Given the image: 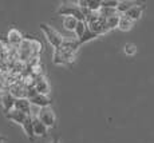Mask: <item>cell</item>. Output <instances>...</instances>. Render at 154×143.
I'll list each match as a JSON object with an SVG mask.
<instances>
[{
	"instance_id": "obj_8",
	"label": "cell",
	"mask_w": 154,
	"mask_h": 143,
	"mask_svg": "<svg viewBox=\"0 0 154 143\" xmlns=\"http://www.w3.org/2000/svg\"><path fill=\"white\" fill-rule=\"evenodd\" d=\"M32 123H34L35 136H42V138L47 136V131H48V129L46 127V124L42 123V120H40L36 115H32Z\"/></svg>"
},
{
	"instance_id": "obj_2",
	"label": "cell",
	"mask_w": 154,
	"mask_h": 143,
	"mask_svg": "<svg viewBox=\"0 0 154 143\" xmlns=\"http://www.w3.org/2000/svg\"><path fill=\"white\" fill-rule=\"evenodd\" d=\"M86 23H87L88 28H90L94 34L98 35V36L105 35L109 32V28H107V26H106V19L99 12L91 14L90 16L86 19Z\"/></svg>"
},
{
	"instance_id": "obj_26",
	"label": "cell",
	"mask_w": 154,
	"mask_h": 143,
	"mask_svg": "<svg viewBox=\"0 0 154 143\" xmlns=\"http://www.w3.org/2000/svg\"><path fill=\"white\" fill-rule=\"evenodd\" d=\"M0 143H3V142H0Z\"/></svg>"
},
{
	"instance_id": "obj_10",
	"label": "cell",
	"mask_w": 154,
	"mask_h": 143,
	"mask_svg": "<svg viewBox=\"0 0 154 143\" xmlns=\"http://www.w3.org/2000/svg\"><path fill=\"white\" fill-rule=\"evenodd\" d=\"M8 41H10V44H12L15 47H20L22 43L24 41L22 32L17 31L16 28H11L10 32H8Z\"/></svg>"
},
{
	"instance_id": "obj_15",
	"label": "cell",
	"mask_w": 154,
	"mask_h": 143,
	"mask_svg": "<svg viewBox=\"0 0 154 143\" xmlns=\"http://www.w3.org/2000/svg\"><path fill=\"white\" fill-rule=\"evenodd\" d=\"M78 23H79V20L75 19V17H72V16H64L63 17V27L67 29V31H75Z\"/></svg>"
},
{
	"instance_id": "obj_16",
	"label": "cell",
	"mask_w": 154,
	"mask_h": 143,
	"mask_svg": "<svg viewBox=\"0 0 154 143\" xmlns=\"http://www.w3.org/2000/svg\"><path fill=\"white\" fill-rule=\"evenodd\" d=\"M133 26H134V22H133V20H130L127 16H125V15H121L119 26H118V28H119L121 31H123V32L130 31V29L133 28Z\"/></svg>"
},
{
	"instance_id": "obj_6",
	"label": "cell",
	"mask_w": 154,
	"mask_h": 143,
	"mask_svg": "<svg viewBox=\"0 0 154 143\" xmlns=\"http://www.w3.org/2000/svg\"><path fill=\"white\" fill-rule=\"evenodd\" d=\"M34 87L35 90L38 91V94H42V95H47L48 96V94L51 92V88H50V84L48 82H47V79L44 78L43 75H39V76H34Z\"/></svg>"
},
{
	"instance_id": "obj_9",
	"label": "cell",
	"mask_w": 154,
	"mask_h": 143,
	"mask_svg": "<svg viewBox=\"0 0 154 143\" xmlns=\"http://www.w3.org/2000/svg\"><path fill=\"white\" fill-rule=\"evenodd\" d=\"M143 10H145V5L135 4V5H133V7L125 14V16H127L130 20H133V22H137V20H140L141 17H142Z\"/></svg>"
},
{
	"instance_id": "obj_1",
	"label": "cell",
	"mask_w": 154,
	"mask_h": 143,
	"mask_svg": "<svg viewBox=\"0 0 154 143\" xmlns=\"http://www.w3.org/2000/svg\"><path fill=\"white\" fill-rule=\"evenodd\" d=\"M56 14L62 15V16H72V17H75V19H78L79 22H86V19H87L93 12H90V11L86 10V8L79 7V5L75 3V4L60 5V7L58 8V11H56Z\"/></svg>"
},
{
	"instance_id": "obj_23",
	"label": "cell",
	"mask_w": 154,
	"mask_h": 143,
	"mask_svg": "<svg viewBox=\"0 0 154 143\" xmlns=\"http://www.w3.org/2000/svg\"><path fill=\"white\" fill-rule=\"evenodd\" d=\"M119 2L118 0H103L102 2V8H112V10H117Z\"/></svg>"
},
{
	"instance_id": "obj_19",
	"label": "cell",
	"mask_w": 154,
	"mask_h": 143,
	"mask_svg": "<svg viewBox=\"0 0 154 143\" xmlns=\"http://www.w3.org/2000/svg\"><path fill=\"white\" fill-rule=\"evenodd\" d=\"M87 8L90 12H99L100 8H102V2L99 0H87Z\"/></svg>"
},
{
	"instance_id": "obj_3",
	"label": "cell",
	"mask_w": 154,
	"mask_h": 143,
	"mask_svg": "<svg viewBox=\"0 0 154 143\" xmlns=\"http://www.w3.org/2000/svg\"><path fill=\"white\" fill-rule=\"evenodd\" d=\"M40 28H42V31L44 32V35H46L48 43L54 47V50L60 48V47L63 46L64 36H62L56 29H54L52 27H50L48 24H40Z\"/></svg>"
},
{
	"instance_id": "obj_21",
	"label": "cell",
	"mask_w": 154,
	"mask_h": 143,
	"mask_svg": "<svg viewBox=\"0 0 154 143\" xmlns=\"http://www.w3.org/2000/svg\"><path fill=\"white\" fill-rule=\"evenodd\" d=\"M86 29H87V23H86V22H79L78 26H76V29H75L76 39H81V38L83 36Z\"/></svg>"
},
{
	"instance_id": "obj_12",
	"label": "cell",
	"mask_w": 154,
	"mask_h": 143,
	"mask_svg": "<svg viewBox=\"0 0 154 143\" xmlns=\"http://www.w3.org/2000/svg\"><path fill=\"white\" fill-rule=\"evenodd\" d=\"M15 108L24 112V114H27V115H32L31 114V102H29L27 98L16 99V102H15Z\"/></svg>"
},
{
	"instance_id": "obj_22",
	"label": "cell",
	"mask_w": 154,
	"mask_h": 143,
	"mask_svg": "<svg viewBox=\"0 0 154 143\" xmlns=\"http://www.w3.org/2000/svg\"><path fill=\"white\" fill-rule=\"evenodd\" d=\"M123 52H125L127 56L135 55V53H137V46L133 43H127V44H125V47H123Z\"/></svg>"
},
{
	"instance_id": "obj_11",
	"label": "cell",
	"mask_w": 154,
	"mask_h": 143,
	"mask_svg": "<svg viewBox=\"0 0 154 143\" xmlns=\"http://www.w3.org/2000/svg\"><path fill=\"white\" fill-rule=\"evenodd\" d=\"M29 102H31V104H34V106L39 107V108H44V107L51 106V99L47 95H42V94H38L36 96L29 99Z\"/></svg>"
},
{
	"instance_id": "obj_5",
	"label": "cell",
	"mask_w": 154,
	"mask_h": 143,
	"mask_svg": "<svg viewBox=\"0 0 154 143\" xmlns=\"http://www.w3.org/2000/svg\"><path fill=\"white\" fill-rule=\"evenodd\" d=\"M36 117L42 120V123L46 124L47 129H54L56 126V115H55L54 110H52L51 107L39 108V112H38Z\"/></svg>"
},
{
	"instance_id": "obj_25",
	"label": "cell",
	"mask_w": 154,
	"mask_h": 143,
	"mask_svg": "<svg viewBox=\"0 0 154 143\" xmlns=\"http://www.w3.org/2000/svg\"><path fill=\"white\" fill-rule=\"evenodd\" d=\"M52 143H59V142H58V141H56V139H55V141H54V142H52Z\"/></svg>"
},
{
	"instance_id": "obj_18",
	"label": "cell",
	"mask_w": 154,
	"mask_h": 143,
	"mask_svg": "<svg viewBox=\"0 0 154 143\" xmlns=\"http://www.w3.org/2000/svg\"><path fill=\"white\" fill-rule=\"evenodd\" d=\"M95 38H98V35H97V34H94V32L91 31V29L87 27V29H86V31H85L83 36H82L81 39H78V40H79V43H81V46H82V44L87 43V41L94 40V39H95Z\"/></svg>"
},
{
	"instance_id": "obj_24",
	"label": "cell",
	"mask_w": 154,
	"mask_h": 143,
	"mask_svg": "<svg viewBox=\"0 0 154 143\" xmlns=\"http://www.w3.org/2000/svg\"><path fill=\"white\" fill-rule=\"evenodd\" d=\"M4 141H5V138H4V136L0 135V142H4Z\"/></svg>"
},
{
	"instance_id": "obj_13",
	"label": "cell",
	"mask_w": 154,
	"mask_h": 143,
	"mask_svg": "<svg viewBox=\"0 0 154 143\" xmlns=\"http://www.w3.org/2000/svg\"><path fill=\"white\" fill-rule=\"evenodd\" d=\"M15 102H16V98L12 96L11 94H5L4 96L2 98V106H3V110H4L5 114L15 108Z\"/></svg>"
},
{
	"instance_id": "obj_7",
	"label": "cell",
	"mask_w": 154,
	"mask_h": 143,
	"mask_svg": "<svg viewBox=\"0 0 154 143\" xmlns=\"http://www.w3.org/2000/svg\"><path fill=\"white\" fill-rule=\"evenodd\" d=\"M5 117L10 119V120H12L14 123L23 126V123H24L26 119H27L29 115L24 114V112H22V111H19V110H16V108H14V110H11L10 112H7V114H5Z\"/></svg>"
},
{
	"instance_id": "obj_20",
	"label": "cell",
	"mask_w": 154,
	"mask_h": 143,
	"mask_svg": "<svg viewBox=\"0 0 154 143\" xmlns=\"http://www.w3.org/2000/svg\"><path fill=\"white\" fill-rule=\"evenodd\" d=\"M135 4H137V3H134V2H119V5H118L117 11L119 15H125L127 11Z\"/></svg>"
},
{
	"instance_id": "obj_4",
	"label": "cell",
	"mask_w": 154,
	"mask_h": 143,
	"mask_svg": "<svg viewBox=\"0 0 154 143\" xmlns=\"http://www.w3.org/2000/svg\"><path fill=\"white\" fill-rule=\"evenodd\" d=\"M75 60V52H71L69 50L63 48H56L54 50V55H52V62L56 65H66V64H71Z\"/></svg>"
},
{
	"instance_id": "obj_14",
	"label": "cell",
	"mask_w": 154,
	"mask_h": 143,
	"mask_svg": "<svg viewBox=\"0 0 154 143\" xmlns=\"http://www.w3.org/2000/svg\"><path fill=\"white\" fill-rule=\"evenodd\" d=\"M23 130H24L26 135L28 136L31 141H34L35 138V134H34V123H32V115H29V117L26 119V122L23 123Z\"/></svg>"
},
{
	"instance_id": "obj_17",
	"label": "cell",
	"mask_w": 154,
	"mask_h": 143,
	"mask_svg": "<svg viewBox=\"0 0 154 143\" xmlns=\"http://www.w3.org/2000/svg\"><path fill=\"white\" fill-rule=\"evenodd\" d=\"M119 20H121L119 14L107 17V19H106V26H107L109 31H111V29H114V28H118V26H119Z\"/></svg>"
}]
</instances>
